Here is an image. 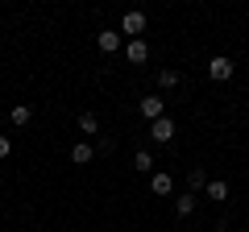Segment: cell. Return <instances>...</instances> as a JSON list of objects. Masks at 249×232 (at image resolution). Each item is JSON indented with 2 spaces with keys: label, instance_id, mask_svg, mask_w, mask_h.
I'll return each instance as SVG.
<instances>
[{
  "label": "cell",
  "instance_id": "cell-8",
  "mask_svg": "<svg viewBox=\"0 0 249 232\" xmlns=\"http://www.w3.org/2000/svg\"><path fill=\"white\" fill-rule=\"evenodd\" d=\"M208 187V174L199 166H191V174H187V195H196V191H204Z\"/></svg>",
  "mask_w": 249,
  "mask_h": 232
},
{
  "label": "cell",
  "instance_id": "cell-2",
  "mask_svg": "<svg viewBox=\"0 0 249 232\" xmlns=\"http://www.w3.org/2000/svg\"><path fill=\"white\" fill-rule=\"evenodd\" d=\"M124 58L133 66H142L145 58H150V46H145V37H133V42H124Z\"/></svg>",
  "mask_w": 249,
  "mask_h": 232
},
{
  "label": "cell",
  "instance_id": "cell-14",
  "mask_svg": "<svg viewBox=\"0 0 249 232\" xmlns=\"http://www.w3.org/2000/svg\"><path fill=\"white\" fill-rule=\"evenodd\" d=\"M79 129H83V133H100V120H96L91 112H83V116H79Z\"/></svg>",
  "mask_w": 249,
  "mask_h": 232
},
{
  "label": "cell",
  "instance_id": "cell-9",
  "mask_svg": "<svg viewBox=\"0 0 249 232\" xmlns=\"http://www.w3.org/2000/svg\"><path fill=\"white\" fill-rule=\"evenodd\" d=\"M133 166L142 170V174H154V153H150V149H137V153H133Z\"/></svg>",
  "mask_w": 249,
  "mask_h": 232
},
{
  "label": "cell",
  "instance_id": "cell-1",
  "mask_svg": "<svg viewBox=\"0 0 249 232\" xmlns=\"http://www.w3.org/2000/svg\"><path fill=\"white\" fill-rule=\"evenodd\" d=\"M208 79H216V83L232 79V58H224V54H216L212 63H208Z\"/></svg>",
  "mask_w": 249,
  "mask_h": 232
},
{
  "label": "cell",
  "instance_id": "cell-12",
  "mask_svg": "<svg viewBox=\"0 0 249 232\" xmlns=\"http://www.w3.org/2000/svg\"><path fill=\"white\" fill-rule=\"evenodd\" d=\"M71 162H79V166H88V162H91V145H88V141H79V145L71 149Z\"/></svg>",
  "mask_w": 249,
  "mask_h": 232
},
{
  "label": "cell",
  "instance_id": "cell-13",
  "mask_svg": "<svg viewBox=\"0 0 249 232\" xmlns=\"http://www.w3.org/2000/svg\"><path fill=\"white\" fill-rule=\"evenodd\" d=\"M175 212L178 215H191V212H196V195H178L175 199Z\"/></svg>",
  "mask_w": 249,
  "mask_h": 232
},
{
  "label": "cell",
  "instance_id": "cell-5",
  "mask_svg": "<svg viewBox=\"0 0 249 232\" xmlns=\"http://www.w3.org/2000/svg\"><path fill=\"white\" fill-rule=\"evenodd\" d=\"M121 33H145V13H124V21H121Z\"/></svg>",
  "mask_w": 249,
  "mask_h": 232
},
{
  "label": "cell",
  "instance_id": "cell-6",
  "mask_svg": "<svg viewBox=\"0 0 249 232\" xmlns=\"http://www.w3.org/2000/svg\"><path fill=\"white\" fill-rule=\"evenodd\" d=\"M96 42H100V50H104V54H116V50H121V29H100Z\"/></svg>",
  "mask_w": 249,
  "mask_h": 232
},
{
  "label": "cell",
  "instance_id": "cell-16",
  "mask_svg": "<svg viewBox=\"0 0 249 232\" xmlns=\"http://www.w3.org/2000/svg\"><path fill=\"white\" fill-rule=\"evenodd\" d=\"M9 153H13V141H9L4 133H0V158H9Z\"/></svg>",
  "mask_w": 249,
  "mask_h": 232
},
{
  "label": "cell",
  "instance_id": "cell-4",
  "mask_svg": "<svg viewBox=\"0 0 249 232\" xmlns=\"http://www.w3.org/2000/svg\"><path fill=\"white\" fill-rule=\"evenodd\" d=\"M137 108H142L145 120H162V116H166V99H158V96H145Z\"/></svg>",
  "mask_w": 249,
  "mask_h": 232
},
{
  "label": "cell",
  "instance_id": "cell-10",
  "mask_svg": "<svg viewBox=\"0 0 249 232\" xmlns=\"http://www.w3.org/2000/svg\"><path fill=\"white\" fill-rule=\"evenodd\" d=\"M9 120H13V125H29V120H34V108H29V104H17V108L9 112Z\"/></svg>",
  "mask_w": 249,
  "mask_h": 232
},
{
  "label": "cell",
  "instance_id": "cell-3",
  "mask_svg": "<svg viewBox=\"0 0 249 232\" xmlns=\"http://www.w3.org/2000/svg\"><path fill=\"white\" fill-rule=\"evenodd\" d=\"M150 137H154L158 145L175 141V120H170V116H162V120H154V125H150Z\"/></svg>",
  "mask_w": 249,
  "mask_h": 232
},
{
  "label": "cell",
  "instance_id": "cell-15",
  "mask_svg": "<svg viewBox=\"0 0 249 232\" xmlns=\"http://www.w3.org/2000/svg\"><path fill=\"white\" fill-rule=\"evenodd\" d=\"M158 87H178V75L175 71H158Z\"/></svg>",
  "mask_w": 249,
  "mask_h": 232
},
{
  "label": "cell",
  "instance_id": "cell-18",
  "mask_svg": "<svg viewBox=\"0 0 249 232\" xmlns=\"http://www.w3.org/2000/svg\"><path fill=\"white\" fill-rule=\"evenodd\" d=\"M245 207H249V199H245Z\"/></svg>",
  "mask_w": 249,
  "mask_h": 232
},
{
  "label": "cell",
  "instance_id": "cell-17",
  "mask_svg": "<svg viewBox=\"0 0 249 232\" xmlns=\"http://www.w3.org/2000/svg\"><path fill=\"white\" fill-rule=\"evenodd\" d=\"M216 232H229V228H224V224H220V228H216Z\"/></svg>",
  "mask_w": 249,
  "mask_h": 232
},
{
  "label": "cell",
  "instance_id": "cell-11",
  "mask_svg": "<svg viewBox=\"0 0 249 232\" xmlns=\"http://www.w3.org/2000/svg\"><path fill=\"white\" fill-rule=\"evenodd\" d=\"M208 195H212V199H229V182H220V179H208Z\"/></svg>",
  "mask_w": 249,
  "mask_h": 232
},
{
  "label": "cell",
  "instance_id": "cell-7",
  "mask_svg": "<svg viewBox=\"0 0 249 232\" xmlns=\"http://www.w3.org/2000/svg\"><path fill=\"white\" fill-rule=\"evenodd\" d=\"M150 191H154V195H170V191H175V182H170L166 170H154V174H150Z\"/></svg>",
  "mask_w": 249,
  "mask_h": 232
}]
</instances>
